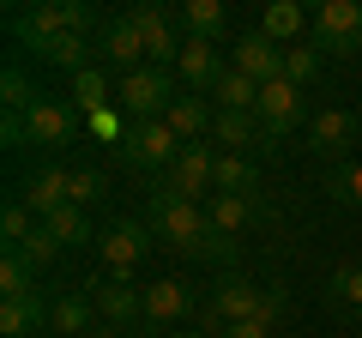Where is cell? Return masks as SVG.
Segmentation results:
<instances>
[{"label":"cell","instance_id":"6da1fadb","mask_svg":"<svg viewBox=\"0 0 362 338\" xmlns=\"http://www.w3.org/2000/svg\"><path fill=\"white\" fill-rule=\"evenodd\" d=\"M6 139L37 145V151H66V145H78V109L61 97H37L25 115H6Z\"/></svg>","mask_w":362,"mask_h":338},{"label":"cell","instance_id":"7a4b0ae2","mask_svg":"<svg viewBox=\"0 0 362 338\" xmlns=\"http://www.w3.org/2000/svg\"><path fill=\"white\" fill-rule=\"evenodd\" d=\"M6 25H13L18 49L42 54V42H49V37H66V30L90 37V30H97V13H90L85 0H42V6H25V13H13Z\"/></svg>","mask_w":362,"mask_h":338},{"label":"cell","instance_id":"3957f363","mask_svg":"<svg viewBox=\"0 0 362 338\" xmlns=\"http://www.w3.org/2000/svg\"><path fill=\"white\" fill-rule=\"evenodd\" d=\"M175 97L181 91H175V73L169 66H139V73L115 78V109L127 121H163Z\"/></svg>","mask_w":362,"mask_h":338},{"label":"cell","instance_id":"277c9868","mask_svg":"<svg viewBox=\"0 0 362 338\" xmlns=\"http://www.w3.org/2000/svg\"><path fill=\"white\" fill-rule=\"evenodd\" d=\"M206 206H194V199H181V194H151V235L163 247H181V254H199V242H206Z\"/></svg>","mask_w":362,"mask_h":338},{"label":"cell","instance_id":"5b68a950","mask_svg":"<svg viewBox=\"0 0 362 338\" xmlns=\"http://www.w3.org/2000/svg\"><path fill=\"white\" fill-rule=\"evenodd\" d=\"M127 18H133V30L145 37V54H151V66H169V73H175L181 49H187L181 13H175V6H163V0H139V6H133Z\"/></svg>","mask_w":362,"mask_h":338},{"label":"cell","instance_id":"8992f818","mask_svg":"<svg viewBox=\"0 0 362 338\" xmlns=\"http://www.w3.org/2000/svg\"><path fill=\"white\" fill-rule=\"evenodd\" d=\"M308 37L326 54H362V0H320Z\"/></svg>","mask_w":362,"mask_h":338},{"label":"cell","instance_id":"52a82bcc","mask_svg":"<svg viewBox=\"0 0 362 338\" xmlns=\"http://www.w3.org/2000/svg\"><path fill=\"white\" fill-rule=\"evenodd\" d=\"M254 115H259V127H266V145H259V151H272L290 127L314 121V109H308V91H296L290 78H272V85H259V109Z\"/></svg>","mask_w":362,"mask_h":338},{"label":"cell","instance_id":"ba28073f","mask_svg":"<svg viewBox=\"0 0 362 338\" xmlns=\"http://www.w3.org/2000/svg\"><path fill=\"white\" fill-rule=\"evenodd\" d=\"M169 194L194 199V206H206L211 194H218V145L199 139V145H181L175 169H169Z\"/></svg>","mask_w":362,"mask_h":338},{"label":"cell","instance_id":"9c48e42d","mask_svg":"<svg viewBox=\"0 0 362 338\" xmlns=\"http://www.w3.org/2000/svg\"><path fill=\"white\" fill-rule=\"evenodd\" d=\"M97 66H103V73H115V78H127V73H139V66H151V54H145V37L133 30V18H127V13L109 18V25L97 30Z\"/></svg>","mask_w":362,"mask_h":338},{"label":"cell","instance_id":"30bf717a","mask_svg":"<svg viewBox=\"0 0 362 338\" xmlns=\"http://www.w3.org/2000/svg\"><path fill=\"white\" fill-rule=\"evenodd\" d=\"M90 296H97V314H103V326H145V290L133 284L127 272H103L97 284H85Z\"/></svg>","mask_w":362,"mask_h":338},{"label":"cell","instance_id":"8fae6325","mask_svg":"<svg viewBox=\"0 0 362 338\" xmlns=\"http://www.w3.org/2000/svg\"><path fill=\"white\" fill-rule=\"evenodd\" d=\"M356 139H362V115H350V109H314V121H308V151L314 157L344 163Z\"/></svg>","mask_w":362,"mask_h":338},{"label":"cell","instance_id":"7c38bea8","mask_svg":"<svg viewBox=\"0 0 362 338\" xmlns=\"http://www.w3.org/2000/svg\"><path fill=\"white\" fill-rule=\"evenodd\" d=\"M121 151H127V163H139V169H175L181 139L169 133V121H127Z\"/></svg>","mask_w":362,"mask_h":338},{"label":"cell","instance_id":"4fadbf2b","mask_svg":"<svg viewBox=\"0 0 362 338\" xmlns=\"http://www.w3.org/2000/svg\"><path fill=\"white\" fill-rule=\"evenodd\" d=\"M97 254H103V272H127L133 278V266L151 254V230L133 223V218H115V223H103V235H97Z\"/></svg>","mask_w":362,"mask_h":338},{"label":"cell","instance_id":"5bb4252c","mask_svg":"<svg viewBox=\"0 0 362 338\" xmlns=\"http://www.w3.org/2000/svg\"><path fill=\"white\" fill-rule=\"evenodd\" d=\"M230 66H235V73H247L254 85H272V78H284V49L254 25V30H242V37L230 42Z\"/></svg>","mask_w":362,"mask_h":338},{"label":"cell","instance_id":"9a60e30c","mask_svg":"<svg viewBox=\"0 0 362 338\" xmlns=\"http://www.w3.org/2000/svg\"><path fill=\"white\" fill-rule=\"evenodd\" d=\"M175 73H181V85H187L194 97H211V91H218V78L230 73V61H223V42H199V37H187V49H181Z\"/></svg>","mask_w":362,"mask_h":338},{"label":"cell","instance_id":"2e32d148","mask_svg":"<svg viewBox=\"0 0 362 338\" xmlns=\"http://www.w3.org/2000/svg\"><path fill=\"white\" fill-rule=\"evenodd\" d=\"M259 302H266V284H254L247 272H223L218 290H211V308L206 314H218L223 326H235V320H254Z\"/></svg>","mask_w":362,"mask_h":338},{"label":"cell","instance_id":"e0dca14e","mask_svg":"<svg viewBox=\"0 0 362 338\" xmlns=\"http://www.w3.org/2000/svg\"><path fill=\"white\" fill-rule=\"evenodd\" d=\"M187 314H194V290L181 284V278H157V284H145V326H151V332H175Z\"/></svg>","mask_w":362,"mask_h":338},{"label":"cell","instance_id":"ac0fdd59","mask_svg":"<svg viewBox=\"0 0 362 338\" xmlns=\"http://www.w3.org/2000/svg\"><path fill=\"white\" fill-rule=\"evenodd\" d=\"M90 320H103V314H97V296H85V284L49 296V332L54 338H85Z\"/></svg>","mask_w":362,"mask_h":338},{"label":"cell","instance_id":"d6986e66","mask_svg":"<svg viewBox=\"0 0 362 338\" xmlns=\"http://www.w3.org/2000/svg\"><path fill=\"white\" fill-rule=\"evenodd\" d=\"M18 199H25V206L37 211V218H54L61 206H73V169H61V163H42L37 175L25 182V194H18Z\"/></svg>","mask_w":362,"mask_h":338},{"label":"cell","instance_id":"ffe728a7","mask_svg":"<svg viewBox=\"0 0 362 338\" xmlns=\"http://www.w3.org/2000/svg\"><path fill=\"white\" fill-rule=\"evenodd\" d=\"M49 332V296H0V338H37Z\"/></svg>","mask_w":362,"mask_h":338},{"label":"cell","instance_id":"44dd1931","mask_svg":"<svg viewBox=\"0 0 362 338\" xmlns=\"http://www.w3.org/2000/svg\"><path fill=\"white\" fill-rule=\"evenodd\" d=\"M326 314H332L338 326L362 320V266H332V272H326Z\"/></svg>","mask_w":362,"mask_h":338},{"label":"cell","instance_id":"7402d4cb","mask_svg":"<svg viewBox=\"0 0 362 338\" xmlns=\"http://www.w3.org/2000/svg\"><path fill=\"white\" fill-rule=\"evenodd\" d=\"M163 121H169V133H175L181 145H199V139H211V121H218V109H211L206 97L187 91V97H175V103H169Z\"/></svg>","mask_w":362,"mask_h":338},{"label":"cell","instance_id":"603a6c76","mask_svg":"<svg viewBox=\"0 0 362 338\" xmlns=\"http://www.w3.org/2000/svg\"><path fill=\"white\" fill-rule=\"evenodd\" d=\"M37 61H49V66H61V73H73V78H78L85 66H97V37H78V30H66V37H49Z\"/></svg>","mask_w":362,"mask_h":338},{"label":"cell","instance_id":"cb8c5ba5","mask_svg":"<svg viewBox=\"0 0 362 338\" xmlns=\"http://www.w3.org/2000/svg\"><path fill=\"white\" fill-rule=\"evenodd\" d=\"M211 145H218V151L266 145V127H259V115H242V109H218V121H211Z\"/></svg>","mask_w":362,"mask_h":338},{"label":"cell","instance_id":"d4e9b609","mask_svg":"<svg viewBox=\"0 0 362 338\" xmlns=\"http://www.w3.org/2000/svg\"><path fill=\"white\" fill-rule=\"evenodd\" d=\"M308 25H314V13H308V6H296V0H272L266 13H259V30H266L278 49H290Z\"/></svg>","mask_w":362,"mask_h":338},{"label":"cell","instance_id":"484cf974","mask_svg":"<svg viewBox=\"0 0 362 338\" xmlns=\"http://www.w3.org/2000/svg\"><path fill=\"white\" fill-rule=\"evenodd\" d=\"M181 30L199 42H223V30H230L223 0H181Z\"/></svg>","mask_w":362,"mask_h":338},{"label":"cell","instance_id":"4316f807","mask_svg":"<svg viewBox=\"0 0 362 338\" xmlns=\"http://www.w3.org/2000/svg\"><path fill=\"white\" fill-rule=\"evenodd\" d=\"M73 109L78 115H109V109H115V85H109V73L103 66H85V73L73 78Z\"/></svg>","mask_w":362,"mask_h":338},{"label":"cell","instance_id":"83f0119b","mask_svg":"<svg viewBox=\"0 0 362 338\" xmlns=\"http://www.w3.org/2000/svg\"><path fill=\"white\" fill-rule=\"evenodd\" d=\"M259 187V169L247 163L242 151H218V194H235V199H254Z\"/></svg>","mask_w":362,"mask_h":338},{"label":"cell","instance_id":"f1b7e54d","mask_svg":"<svg viewBox=\"0 0 362 338\" xmlns=\"http://www.w3.org/2000/svg\"><path fill=\"white\" fill-rule=\"evenodd\" d=\"M42 223L54 230V242H61V247H85V242H97V235H103L97 223H90L85 206H61L54 218H42Z\"/></svg>","mask_w":362,"mask_h":338},{"label":"cell","instance_id":"f546056e","mask_svg":"<svg viewBox=\"0 0 362 338\" xmlns=\"http://www.w3.org/2000/svg\"><path fill=\"white\" fill-rule=\"evenodd\" d=\"M247 218H254V199H235V194H211L206 199V223L218 235H242Z\"/></svg>","mask_w":362,"mask_h":338},{"label":"cell","instance_id":"4dcf8cb0","mask_svg":"<svg viewBox=\"0 0 362 338\" xmlns=\"http://www.w3.org/2000/svg\"><path fill=\"white\" fill-rule=\"evenodd\" d=\"M211 97H218V109H242V115H254V109H259V85L247 73H235V66L218 78V91H211Z\"/></svg>","mask_w":362,"mask_h":338},{"label":"cell","instance_id":"1f68e13d","mask_svg":"<svg viewBox=\"0 0 362 338\" xmlns=\"http://www.w3.org/2000/svg\"><path fill=\"white\" fill-rule=\"evenodd\" d=\"M37 230H42V218H37V211H30L25 199L13 194V199H6V211H0V235H6V247H25Z\"/></svg>","mask_w":362,"mask_h":338},{"label":"cell","instance_id":"d6a6232c","mask_svg":"<svg viewBox=\"0 0 362 338\" xmlns=\"http://www.w3.org/2000/svg\"><path fill=\"white\" fill-rule=\"evenodd\" d=\"M326 194L338 206H362V157H344V163L326 169Z\"/></svg>","mask_w":362,"mask_h":338},{"label":"cell","instance_id":"836d02e7","mask_svg":"<svg viewBox=\"0 0 362 338\" xmlns=\"http://www.w3.org/2000/svg\"><path fill=\"white\" fill-rule=\"evenodd\" d=\"M0 296H37V266L18 247H6V260H0Z\"/></svg>","mask_w":362,"mask_h":338},{"label":"cell","instance_id":"e575fe53","mask_svg":"<svg viewBox=\"0 0 362 338\" xmlns=\"http://www.w3.org/2000/svg\"><path fill=\"white\" fill-rule=\"evenodd\" d=\"M37 97H42V91H30L25 66H6V73H0V103H6V115H25Z\"/></svg>","mask_w":362,"mask_h":338},{"label":"cell","instance_id":"d590c367","mask_svg":"<svg viewBox=\"0 0 362 338\" xmlns=\"http://www.w3.org/2000/svg\"><path fill=\"white\" fill-rule=\"evenodd\" d=\"M284 78L296 91H314V78H320V49H284Z\"/></svg>","mask_w":362,"mask_h":338},{"label":"cell","instance_id":"8d00e7d4","mask_svg":"<svg viewBox=\"0 0 362 338\" xmlns=\"http://www.w3.org/2000/svg\"><path fill=\"white\" fill-rule=\"evenodd\" d=\"M18 254H25V260H30V266H37V272H49V266H54V260H61L66 247H61V242H54V230H49V223H42V230H37V235H30V242H25V247H18Z\"/></svg>","mask_w":362,"mask_h":338},{"label":"cell","instance_id":"74e56055","mask_svg":"<svg viewBox=\"0 0 362 338\" xmlns=\"http://www.w3.org/2000/svg\"><path fill=\"white\" fill-rule=\"evenodd\" d=\"M103 199V175L97 169H73V206H97Z\"/></svg>","mask_w":362,"mask_h":338},{"label":"cell","instance_id":"f35d334b","mask_svg":"<svg viewBox=\"0 0 362 338\" xmlns=\"http://www.w3.org/2000/svg\"><path fill=\"white\" fill-rule=\"evenodd\" d=\"M223 338H272V326L266 320H235V326H223Z\"/></svg>","mask_w":362,"mask_h":338},{"label":"cell","instance_id":"ab89813d","mask_svg":"<svg viewBox=\"0 0 362 338\" xmlns=\"http://www.w3.org/2000/svg\"><path fill=\"white\" fill-rule=\"evenodd\" d=\"M97 338H151V326H103Z\"/></svg>","mask_w":362,"mask_h":338},{"label":"cell","instance_id":"60d3db41","mask_svg":"<svg viewBox=\"0 0 362 338\" xmlns=\"http://www.w3.org/2000/svg\"><path fill=\"white\" fill-rule=\"evenodd\" d=\"M163 338H211V332H194V326H175V332H163Z\"/></svg>","mask_w":362,"mask_h":338}]
</instances>
